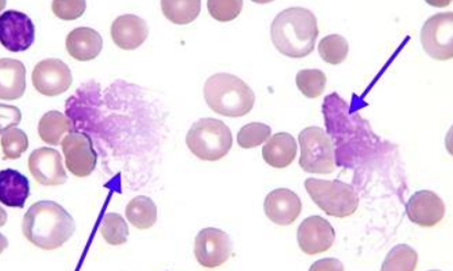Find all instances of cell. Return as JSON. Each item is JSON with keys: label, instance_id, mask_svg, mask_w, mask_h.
Here are the masks:
<instances>
[{"label": "cell", "instance_id": "cell-11", "mask_svg": "<svg viewBox=\"0 0 453 271\" xmlns=\"http://www.w3.org/2000/svg\"><path fill=\"white\" fill-rule=\"evenodd\" d=\"M0 41L11 52L28 50L35 41L33 20L24 12H4L0 16Z\"/></svg>", "mask_w": 453, "mask_h": 271}, {"label": "cell", "instance_id": "cell-32", "mask_svg": "<svg viewBox=\"0 0 453 271\" xmlns=\"http://www.w3.org/2000/svg\"><path fill=\"white\" fill-rule=\"evenodd\" d=\"M311 270H344V266L337 260H322L317 261Z\"/></svg>", "mask_w": 453, "mask_h": 271}, {"label": "cell", "instance_id": "cell-31", "mask_svg": "<svg viewBox=\"0 0 453 271\" xmlns=\"http://www.w3.org/2000/svg\"><path fill=\"white\" fill-rule=\"evenodd\" d=\"M87 3L84 0H55L52 11L62 20H75L86 11Z\"/></svg>", "mask_w": 453, "mask_h": 271}, {"label": "cell", "instance_id": "cell-16", "mask_svg": "<svg viewBox=\"0 0 453 271\" xmlns=\"http://www.w3.org/2000/svg\"><path fill=\"white\" fill-rule=\"evenodd\" d=\"M149 26L144 19L135 15H123L114 20L111 26V37L122 50L131 51L140 48L149 38Z\"/></svg>", "mask_w": 453, "mask_h": 271}, {"label": "cell", "instance_id": "cell-3", "mask_svg": "<svg viewBox=\"0 0 453 271\" xmlns=\"http://www.w3.org/2000/svg\"><path fill=\"white\" fill-rule=\"evenodd\" d=\"M203 96L212 112L226 117H246L256 103L250 87L229 73L211 75L203 87Z\"/></svg>", "mask_w": 453, "mask_h": 271}, {"label": "cell", "instance_id": "cell-10", "mask_svg": "<svg viewBox=\"0 0 453 271\" xmlns=\"http://www.w3.org/2000/svg\"><path fill=\"white\" fill-rule=\"evenodd\" d=\"M33 84L40 94L53 97L64 94L73 86V73L69 66L59 59L39 62L33 71Z\"/></svg>", "mask_w": 453, "mask_h": 271}, {"label": "cell", "instance_id": "cell-15", "mask_svg": "<svg viewBox=\"0 0 453 271\" xmlns=\"http://www.w3.org/2000/svg\"><path fill=\"white\" fill-rule=\"evenodd\" d=\"M264 208L265 215L274 224L288 226L295 223L302 212L299 195L288 189H275L266 195Z\"/></svg>", "mask_w": 453, "mask_h": 271}, {"label": "cell", "instance_id": "cell-14", "mask_svg": "<svg viewBox=\"0 0 453 271\" xmlns=\"http://www.w3.org/2000/svg\"><path fill=\"white\" fill-rule=\"evenodd\" d=\"M408 219L421 228H434L441 223L446 215V206L441 198L433 191H418L406 204Z\"/></svg>", "mask_w": 453, "mask_h": 271}, {"label": "cell", "instance_id": "cell-28", "mask_svg": "<svg viewBox=\"0 0 453 271\" xmlns=\"http://www.w3.org/2000/svg\"><path fill=\"white\" fill-rule=\"evenodd\" d=\"M29 147L28 136L18 128H11L2 132V148L4 158L16 160L26 153Z\"/></svg>", "mask_w": 453, "mask_h": 271}, {"label": "cell", "instance_id": "cell-8", "mask_svg": "<svg viewBox=\"0 0 453 271\" xmlns=\"http://www.w3.org/2000/svg\"><path fill=\"white\" fill-rule=\"evenodd\" d=\"M231 252L233 244L229 235L219 229H203L195 238L194 254L203 267H220L228 261Z\"/></svg>", "mask_w": 453, "mask_h": 271}, {"label": "cell", "instance_id": "cell-27", "mask_svg": "<svg viewBox=\"0 0 453 271\" xmlns=\"http://www.w3.org/2000/svg\"><path fill=\"white\" fill-rule=\"evenodd\" d=\"M101 233L106 243L110 245L119 246L127 242L130 230H128L126 220L121 215L118 213H109L104 216Z\"/></svg>", "mask_w": 453, "mask_h": 271}, {"label": "cell", "instance_id": "cell-26", "mask_svg": "<svg viewBox=\"0 0 453 271\" xmlns=\"http://www.w3.org/2000/svg\"><path fill=\"white\" fill-rule=\"evenodd\" d=\"M296 82L302 94L308 99H318L326 91L327 78L319 70H302L296 74Z\"/></svg>", "mask_w": 453, "mask_h": 271}, {"label": "cell", "instance_id": "cell-13", "mask_svg": "<svg viewBox=\"0 0 453 271\" xmlns=\"http://www.w3.org/2000/svg\"><path fill=\"white\" fill-rule=\"evenodd\" d=\"M28 168L31 176L44 186H58L65 184L66 172L59 151L42 147L29 155Z\"/></svg>", "mask_w": 453, "mask_h": 271}, {"label": "cell", "instance_id": "cell-6", "mask_svg": "<svg viewBox=\"0 0 453 271\" xmlns=\"http://www.w3.org/2000/svg\"><path fill=\"white\" fill-rule=\"evenodd\" d=\"M301 146L300 167L305 172L330 175L334 171L333 144L319 127H308L299 135Z\"/></svg>", "mask_w": 453, "mask_h": 271}, {"label": "cell", "instance_id": "cell-23", "mask_svg": "<svg viewBox=\"0 0 453 271\" xmlns=\"http://www.w3.org/2000/svg\"><path fill=\"white\" fill-rule=\"evenodd\" d=\"M162 11L175 25H188L202 11L201 0H162Z\"/></svg>", "mask_w": 453, "mask_h": 271}, {"label": "cell", "instance_id": "cell-20", "mask_svg": "<svg viewBox=\"0 0 453 271\" xmlns=\"http://www.w3.org/2000/svg\"><path fill=\"white\" fill-rule=\"evenodd\" d=\"M29 194V181L24 175L12 169L0 172V201L4 206L22 208Z\"/></svg>", "mask_w": 453, "mask_h": 271}, {"label": "cell", "instance_id": "cell-17", "mask_svg": "<svg viewBox=\"0 0 453 271\" xmlns=\"http://www.w3.org/2000/svg\"><path fill=\"white\" fill-rule=\"evenodd\" d=\"M65 48L73 59L86 62L95 60L104 49V39L95 29L81 26L73 29L65 40Z\"/></svg>", "mask_w": 453, "mask_h": 271}, {"label": "cell", "instance_id": "cell-5", "mask_svg": "<svg viewBox=\"0 0 453 271\" xmlns=\"http://www.w3.org/2000/svg\"><path fill=\"white\" fill-rule=\"evenodd\" d=\"M304 185L313 202L328 216L344 219L357 211L359 199L357 191L345 182L310 177Z\"/></svg>", "mask_w": 453, "mask_h": 271}, {"label": "cell", "instance_id": "cell-22", "mask_svg": "<svg viewBox=\"0 0 453 271\" xmlns=\"http://www.w3.org/2000/svg\"><path fill=\"white\" fill-rule=\"evenodd\" d=\"M126 215L134 228L149 230L153 228L157 221V204L152 199L145 197V195H139L128 202Z\"/></svg>", "mask_w": 453, "mask_h": 271}, {"label": "cell", "instance_id": "cell-7", "mask_svg": "<svg viewBox=\"0 0 453 271\" xmlns=\"http://www.w3.org/2000/svg\"><path fill=\"white\" fill-rule=\"evenodd\" d=\"M420 41L424 50L437 61L453 56V13L441 12L430 17L421 29Z\"/></svg>", "mask_w": 453, "mask_h": 271}, {"label": "cell", "instance_id": "cell-12", "mask_svg": "<svg viewBox=\"0 0 453 271\" xmlns=\"http://www.w3.org/2000/svg\"><path fill=\"white\" fill-rule=\"evenodd\" d=\"M334 241L335 230L322 216L308 217L297 230V243L306 255L322 254L330 250Z\"/></svg>", "mask_w": 453, "mask_h": 271}, {"label": "cell", "instance_id": "cell-30", "mask_svg": "<svg viewBox=\"0 0 453 271\" xmlns=\"http://www.w3.org/2000/svg\"><path fill=\"white\" fill-rule=\"evenodd\" d=\"M208 11L220 22L233 21L242 11V0H208Z\"/></svg>", "mask_w": 453, "mask_h": 271}, {"label": "cell", "instance_id": "cell-25", "mask_svg": "<svg viewBox=\"0 0 453 271\" xmlns=\"http://www.w3.org/2000/svg\"><path fill=\"white\" fill-rule=\"evenodd\" d=\"M349 46L348 40L340 34H330L319 43V53L328 64H343L348 57Z\"/></svg>", "mask_w": 453, "mask_h": 271}, {"label": "cell", "instance_id": "cell-2", "mask_svg": "<svg viewBox=\"0 0 453 271\" xmlns=\"http://www.w3.org/2000/svg\"><path fill=\"white\" fill-rule=\"evenodd\" d=\"M317 16L309 9H284L271 25V40L280 53L292 59H302L313 52L319 37Z\"/></svg>", "mask_w": 453, "mask_h": 271}, {"label": "cell", "instance_id": "cell-24", "mask_svg": "<svg viewBox=\"0 0 453 271\" xmlns=\"http://www.w3.org/2000/svg\"><path fill=\"white\" fill-rule=\"evenodd\" d=\"M418 264V254L406 244L394 247L381 266L383 271H414Z\"/></svg>", "mask_w": 453, "mask_h": 271}, {"label": "cell", "instance_id": "cell-9", "mask_svg": "<svg viewBox=\"0 0 453 271\" xmlns=\"http://www.w3.org/2000/svg\"><path fill=\"white\" fill-rule=\"evenodd\" d=\"M68 170L74 177H86L96 167L97 155L91 137L84 132H71L61 141Z\"/></svg>", "mask_w": 453, "mask_h": 271}, {"label": "cell", "instance_id": "cell-18", "mask_svg": "<svg viewBox=\"0 0 453 271\" xmlns=\"http://www.w3.org/2000/svg\"><path fill=\"white\" fill-rule=\"evenodd\" d=\"M26 91V68L15 59L0 60V99L15 101Z\"/></svg>", "mask_w": 453, "mask_h": 271}, {"label": "cell", "instance_id": "cell-29", "mask_svg": "<svg viewBox=\"0 0 453 271\" xmlns=\"http://www.w3.org/2000/svg\"><path fill=\"white\" fill-rule=\"evenodd\" d=\"M271 127L262 123H250L238 132V145L243 149L256 148L271 136Z\"/></svg>", "mask_w": 453, "mask_h": 271}, {"label": "cell", "instance_id": "cell-21", "mask_svg": "<svg viewBox=\"0 0 453 271\" xmlns=\"http://www.w3.org/2000/svg\"><path fill=\"white\" fill-rule=\"evenodd\" d=\"M73 132L70 119L58 110H51L43 115L38 125V134L46 144L58 146L65 134Z\"/></svg>", "mask_w": 453, "mask_h": 271}, {"label": "cell", "instance_id": "cell-19", "mask_svg": "<svg viewBox=\"0 0 453 271\" xmlns=\"http://www.w3.org/2000/svg\"><path fill=\"white\" fill-rule=\"evenodd\" d=\"M297 144L295 137L288 132H278L266 140L262 148V157L269 166L284 169L295 162Z\"/></svg>", "mask_w": 453, "mask_h": 271}, {"label": "cell", "instance_id": "cell-1", "mask_svg": "<svg viewBox=\"0 0 453 271\" xmlns=\"http://www.w3.org/2000/svg\"><path fill=\"white\" fill-rule=\"evenodd\" d=\"M74 232L73 217L53 201L33 204L22 220L25 237L43 251H55L64 246Z\"/></svg>", "mask_w": 453, "mask_h": 271}, {"label": "cell", "instance_id": "cell-4", "mask_svg": "<svg viewBox=\"0 0 453 271\" xmlns=\"http://www.w3.org/2000/svg\"><path fill=\"white\" fill-rule=\"evenodd\" d=\"M233 142L230 128L216 118L199 119L186 136L189 150L203 162L223 159L229 154Z\"/></svg>", "mask_w": 453, "mask_h": 271}]
</instances>
